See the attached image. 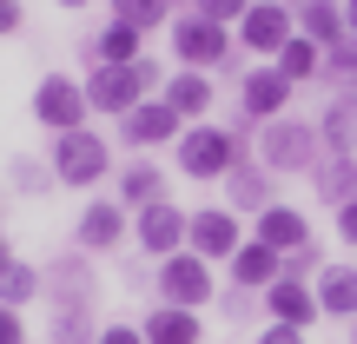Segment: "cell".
<instances>
[{
	"label": "cell",
	"instance_id": "6da1fadb",
	"mask_svg": "<svg viewBox=\"0 0 357 344\" xmlns=\"http://www.w3.org/2000/svg\"><path fill=\"white\" fill-rule=\"evenodd\" d=\"M153 87H159V66H153V60H132V66H93V80H86V106H93V113H119V119H126Z\"/></svg>",
	"mask_w": 357,
	"mask_h": 344
},
{
	"label": "cell",
	"instance_id": "7a4b0ae2",
	"mask_svg": "<svg viewBox=\"0 0 357 344\" xmlns=\"http://www.w3.org/2000/svg\"><path fill=\"white\" fill-rule=\"evenodd\" d=\"M258 166L265 172H311L318 166V126H305V119H265Z\"/></svg>",
	"mask_w": 357,
	"mask_h": 344
},
{
	"label": "cell",
	"instance_id": "3957f363",
	"mask_svg": "<svg viewBox=\"0 0 357 344\" xmlns=\"http://www.w3.org/2000/svg\"><path fill=\"white\" fill-rule=\"evenodd\" d=\"M238 166V133L225 126H185L178 133V172L185 179H225Z\"/></svg>",
	"mask_w": 357,
	"mask_h": 344
},
{
	"label": "cell",
	"instance_id": "277c9868",
	"mask_svg": "<svg viewBox=\"0 0 357 344\" xmlns=\"http://www.w3.org/2000/svg\"><path fill=\"white\" fill-rule=\"evenodd\" d=\"M172 53L192 66V73H205V66H225L231 40H225V27L205 20V13H178L172 20Z\"/></svg>",
	"mask_w": 357,
	"mask_h": 344
},
{
	"label": "cell",
	"instance_id": "5b68a950",
	"mask_svg": "<svg viewBox=\"0 0 357 344\" xmlns=\"http://www.w3.org/2000/svg\"><path fill=\"white\" fill-rule=\"evenodd\" d=\"M159 298L166 305H212V265H205L199 252H172L159 258Z\"/></svg>",
	"mask_w": 357,
	"mask_h": 344
},
{
	"label": "cell",
	"instance_id": "8992f818",
	"mask_svg": "<svg viewBox=\"0 0 357 344\" xmlns=\"http://www.w3.org/2000/svg\"><path fill=\"white\" fill-rule=\"evenodd\" d=\"M106 159L113 153H106L100 133H86V126L60 133V146H53V179H60V186H93V179L106 172Z\"/></svg>",
	"mask_w": 357,
	"mask_h": 344
},
{
	"label": "cell",
	"instance_id": "52a82bcc",
	"mask_svg": "<svg viewBox=\"0 0 357 344\" xmlns=\"http://www.w3.org/2000/svg\"><path fill=\"white\" fill-rule=\"evenodd\" d=\"M33 113H40V126H53V133H79L93 106H86V87H73L66 73H47L40 93H33Z\"/></svg>",
	"mask_w": 357,
	"mask_h": 344
},
{
	"label": "cell",
	"instance_id": "ba28073f",
	"mask_svg": "<svg viewBox=\"0 0 357 344\" xmlns=\"http://www.w3.org/2000/svg\"><path fill=\"white\" fill-rule=\"evenodd\" d=\"M291 33H298V27H291V7H284V0H252L245 20H238V40H245L252 53H265V60H278V47H284Z\"/></svg>",
	"mask_w": 357,
	"mask_h": 344
},
{
	"label": "cell",
	"instance_id": "9c48e42d",
	"mask_svg": "<svg viewBox=\"0 0 357 344\" xmlns=\"http://www.w3.org/2000/svg\"><path fill=\"white\" fill-rule=\"evenodd\" d=\"M185 245L205 258V265H212V258H238L245 232H238V218H231V212L205 205V212H192V218H185Z\"/></svg>",
	"mask_w": 357,
	"mask_h": 344
},
{
	"label": "cell",
	"instance_id": "30bf717a",
	"mask_svg": "<svg viewBox=\"0 0 357 344\" xmlns=\"http://www.w3.org/2000/svg\"><path fill=\"white\" fill-rule=\"evenodd\" d=\"M119 133H126V146H166V140L185 133V119H178L166 100H139L126 119H119Z\"/></svg>",
	"mask_w": 357,
	"mask_h": 344
},
{
	"label": "cell",
	"instance_id": "8fae6325",
	"mask_svg": "<svg viewBox=\"0 0 357 344\" xmlns=\"http://www.w3.org/2000/svg\"><path fill=\"white\" fill-rule=\"evenodd\" d=\"M265 305H271V324H291V331H305L311 318H324L318 292H311L305 278H278V285H265Z\"/></svg>",
	"mask_w": 357,
	"mask_h": 344
},
{
	"label": "cell",
	"instance_id": "7c38bea8",
	"mask_svg": "<svg viewBox=\"0 0 357 344\" xmlns=\"http://www.w3.org/2000/svg\"><path fill=\"white\" fill-rule=\"evenodd\" d=\"M238 100H245V119H278L284 100H291V80H284L278 60H271V66H258V73H245Z\"/></svg>",
	"mask_w": 357,
	"mask_h": 344
},
{
	"label": "cell",
	"instance_id": "4fadbf2b",
	"mask_svg": "<svg viewBox=\"0 0 357 344\" xmlns=\"http://www.w3.org/2000/svg\"><path fill=\"white\" fill-rule=\"evenodd\" d=\"M278 278H284V252H271L265 239H245L238 258H231V285H238V292H265V285H278Z\"/></svg>",
	"mask_w": 357,
	"mask_h": 344
},
{
	"label": "cell",
	"instance_id": "5bb4252c",
	"mask_svg": "<svg viewBox=\"0 0 357 344\" xmlns=\"http://www.w3.org/2000/svg\"><path fill=\"white\" fill-rule=\"evenodd\" d=\"M139 245H146V252H159V258H172L178 245H185V212H178L172 199L146 205V212H139Z\"/></svg>",
	"mask_w": 357,
	"mask_h": 344
},
{
	"label": "cell",
	"instance_id": "9a60e30c",
	"mask_svg": "<svg viewBox=\"0 0 357 344\" xmlns=\"http://www.w3.org/2000/svg\"><path fill=\"white\" fill-rule=\"evenodd\" d=\"M258 239H265L271 252H305L311 245V218L298 212V205H265V212H258Z\"/></svg>",
	"mask_w": 357,
	"mask_h": 344
},
{
	"label": "cell",
	"instance_id": "2e32d148",
	"mask_svg": "<svg viewBox=\"0 0 357 344\" xmlns=\"http://www.w3.org/2000/svg\"><path fill=\"white\" fill-rule=\"evenodd\" d=\"M119 239H126V212H119V199H93L86 212H79V245H86V252H113Z\"/></svg>",
	"mask_w": 357,
	"mask_h": 344
},
{
	"label": "cell",
	"instance_id": "e0dca14e",
	"mask_svg": "<svg viewBox=\"0 0 357 344\" xmlns=\"http://www.w3.org/2000/svg\"><path fill=\"white\" fill-rule=\"evenodd\" d=\"M146 344H199L205 331H199V311H185V305H153L146 311Z\"/></svg>",
	"mask_w": 357,
	"mask_h": 344
},
{
	"label": "cell",
	"instance_id": "ac0fdd59",
	"mask_svg": "<svg viewBox=\"0 0 357 344\" xmlns=\"http://www.w3.org/2000/svg\"><path fill=\"white\" fill-rule=\"evenodd\" d=\"M86 53H93V66H132V60H139V27L106 20L100 33L86 40Z\"/></svg>",
	"mask_w": 357,
	"mask_h": 344
},
{
	"label": "cell",
	"instance_id": "d6986e66",
	"mask_svg": "<svg viewBox=\"0 0 357 344\" xmlns=\"http://www.w3.org/2000/svg\"><path fill=\"white\" fill-rule=\"evenodd\" d=\"M311 292H318V305L331 318H357V265H324V278Z\"/></svg>",
	"mask_w": 357,
	"mask_h": 344
},
{
	"label": "cell",
	"instance_id": "ffe728a7",
	"mask_svg": "<svg viewBox=\"0 0 357 344\" xmlns=\"http://www.w3.org/2000/svg\"><path fill=\"white\" fill-rule=\"evenodd\" d=\"M318 140L331 146V153H351V159H357V93H337V100L324 106Z\"/></svg>",
	"mask_w": 357,
	"mask_h": 344
},
{
	"label": "cell",
	"instance_id": "44dd1931",
	"mask_svg": "<svg viewBox=\"0 0 357 344\" xmlns=\"http://www.w3.org/2000/svg\"><path fill=\"white\" fill-rule=\"evenodd\" d=\"M311 179H318V199H331V205H351V199H357V159H351V153L318 159Z\"/></svg>",
	"mask_w": 357,
	"mask_h": 344
},
{
	"label": "cell",
	"instance_id": "7402d4cb",
	"mask_svg": "<svg viewBox=\"0 0 357 344\" xmlns=\"http://www.w3.org/2000/svg\"><path fill=\"white\" fill-rule=\"evenodd\" d=\"M225 186H231V205H238V212H265V205L278 199V192H271V172L265 166H245V159L225 172Z\"/></svg>",
	"mask_w": 357,
	"mask_h": 344
},
{
	"label": "cell",
	"instance_id": "603a6c76",
	"mask_svg": "<svg viewBox=\"0 0 357 344\" xmlns=\"http://www.w3.org/2000/svg\"><path fill=\"white\" fill-rule=\"evenodd\" d=\"M47 285L60 292V311H86V305H93V271H86V258H66V265H53Z\"/></svg>",
	"mask_w": 357,
	"mask_h": 344
},
{
	"label": "cell",
	"instance_id": "cb8c5ba5",
	"mask_svg": "<svg viewBox=\"0 0 357 344\" xmlns=\"http://www.w3.org/2000/svg\"><path fill=\"white\" fill-rule=\"evenodd\" d=\"M305 40H318V47H337V40H351V27H344V7L337 0H305Z\"/></svg>",
	"mask_w": 357,
	"mask_h": 344
},
{
	"label": "cell",
	"instance_id": "d4e9b609",
	"mask_svg": "<svg viewBox=\"0 0 357 344\" xmlns=\"http://www.w3.org/2000/svg\"><path fill=\"white\" fill-rule=\"evenodd\" d=\"M166 106H172L178 119H199L205 106H212V80H205V73H192V66H185L178 80H166Z\"/></svg>",
	"mask_w": 357,
	"mask_h": 344
},
{
	"label": "cell",
	"instance_id": "484cf974",
	"mask_svg": "<svg viewBox=\"0 0 357 344\" xmlns=\"http://www.w3.org/2000/svg\"><path fill=\"white\" fill-rule=\"evenodd\" d=\"M119 199L139 205V212H146V205H159V199H166V172L146 166V159H139V166H126V172H119Z\"/></svg>",
	"mask_w": 357,
	"mask_h": 344
},
{
	"label": "cell",
	"instance_id": "4316f807",
	"mask_svg": "<svg viewBox=\"0 0 357 344\" xmlns=\"http://www.w3.org/2000/svg\"><path fill=\"white\" fill-rule=\"evenodd\" d=\"M318 66H324V47H318V40L291 33V40H284V47H278V73L291 80V87H298V80H311V73H318Z\"/></svg>",
	"mask_w": 357,
	"mask_h": 344
},
{
	"label": "cell",
	"instance_id": "83f0119b",
	"mask_svg": "<svg viewBox=\"0 0 357 344\" xmlns=\"http://www.w3.org/2000/svg\"><path fill=\"white\" fill-rule=\"evenodd\" d=\"M324 80H331L337 93H357V40H337V47H324Z\"/></svg>",
	"mask_w": 357,
	"mask_h": 344
},
{
	"label": "cell",
	"instance_id": "f1b7e54d",
	"mask_svg": "<svg viewBox=\"0 0 357 344\" xmlns=\"http://www.w3.org/2000/svg\"><path fill=\"white\" fill-rule=\"evenodd\" d=\"M33 292H40V271L13 258V265L0 271V305H26V298H33Z\"/></svg>",
	"mask_w": 357,
	"mask_h": 344
},
{
	"label": "cell",
	"instance_id": "f546056e",
	"mask_svg": "<svg viewBox=\"0 0 357 344\" xmlns=\"http://www.w3.org/2000/svg\"><path fill=\"white\" fill-rule=\"evenodd\" d=\"M166 7H172V0H113V20H126V27H139V33H146V27L166 20Z\"/></svg>",
	"mask_w": 357,
	"mask_h": 344
},
{
	"label": "cell",
	"instance_id": "4dcf8cb0",
	"mask_svg": "<svg viewBox=\"0 0 357 344\" xmlns=\"http://www.w3.org/2000/svg\"><path fill=\"white\" fill-rule=\"evenodd\" d=\"M53 344H93V318L86 311H53Z\"/></svg>",
	"mask_w": 357,
	"mask_h": 344
},
{
	"label": "cell",
	"instance_id": "1f68e13d",
	"mask_svg": "<svg viewBox=\"0 0 357 344\" xmlns=\"http://www.w3.org/2000/svg\"><path fill=\"white\" fill-rule=\"evenodd\" d=\"M245 7H252V0H199V13H205V20H218V27H238Z\"/></svg>",
	"mask_w": 357,
	"mask_h": 344
},
{
	"label": "cell",
	"instance_id": "d6a6232c",
	"mask_svg": "<svg viewBox=\"0 0 357 344\" xmlns=\"http://www.w3.org/2000/svg\"><path fill=\"white\" fill-rule=\"evenodd\" d=\"M0 344H26V331H20V311H13V305H0Z\"/></svg>",
	"mask_w": 357,
	"mask_h": 344
},
{
	"label": "cell",
	"instance_id": "836d02e7",
	"mask_svg": "<svg viewBox=\"0 0 357 344\" xmlns=\"http://www.w3.org/2000/svg\"><path fill=\"white\" fill-rule=\"evenodd\" d=\"M93 344H146V331H132V324H106Z\"/></svg>",
	"mask_w": 357,
	"mask_h": 344
},
{
	"label": "cell",
	"instance_id": "e575fe53",
	"mask_svg": "<svg viewBox=\"0 0 357 344\" xmlns=\"http://www.w3.org/2000/svg\"><path fill=\"white\" fill-rule=\"evenodd\" d=\"M13 179H20V186H26V192H40V186H47V172H40V166H33V159H20V166H13Z\"/></svg>",
	"mask_w": 357,
	"mask_h": 344
},
{
	"label": "cell",
	"instance_id": "d590c367",
	"mask_svg": "<svg viewBox=\"0 0 357 344\" xmlns=\"http://www.w3.org/2000/svg\"><path fill=\"white\" fill-rule=\"evenodd\" d=\"M258 344H305V331H291V324H265V338Z\"/></svg>",
	"mask_w": 357,
	"mask_h": 344
},
{
	"label": "cell",
	"instance_id": "8d00e7d4",
	"mask_svg": "<svg viewBox=\"0 0 357 344\" xmlns=\"http://www.w3.org/2000/svg\"><path fill=\"white\" fill-rule=\"evenodd\" d=\"M337 232H344V239L357 245V199H351V205H337Z\"/></svg>",
	"mask_w": 357,
	"mask_h": 344
},
{
	"label": "cell",
	"instance_id": "74e56055",
	"mask_svg": "<svg viewBox=\"0 0 357 344\" xmlns=\"http://www.w3.org/2000/svg\"><path fill=\"white\" fill-rule=\"evenodd\" d=\"M20 27V0H0V33H13Z\"/></svg>",
	"mask_w": 357,
	"mask_h": 344
},
{
	"label": "cell",
	"instance_id": "f35d334b",
	"mask_svg": "<svg viewBox=\"0 0 357 344\" xmlns=\"http://www.w3.org/2000/svg\"><path fill=\"white\" fill-rule=\"evenodd\" d=\"M344 27H351V40H357V0H344Z\"/></svg>",
	"mask_w": 357,
	"mask_h": 344
},
{
	"label": "cell",
	"instance_id": "ab89813d",
	"mask_svg": "<svg viewBox=\"0 0 357 344\" xmlns=\"http://www.w3.org/2000/svg\"><path fill=\"white\" fill-rule=\"evenodd\" d=\"M7 265H13V245H7V239H0V271H7Z\"/></svg>",
	"mask_w": 357,
	"mask_h": 344
},
{
	"label": "cell",
	"instance_id": "60d3db41",
	"mask_svg": "<svg viewBox=\"0 0 357 344\" xmlns=\"http://www.w3.org/2000/svg\"><path fill=\"white\" fill-rule=\"evenodd\" d=\"M60 7H86V0H60Z\"/></svg>",
	"mask_w": 357,
	"mask_h": 344
},
{
	"label": "cell",
	"instance_id": "b9f144b4",
	"mask_svg": "<svg viewBox=\"0 0 357 344\" xmlns=\"http://www.w3.org/2000/svg\"><path fill=\"white\" fill-rule=\"evenodd\" d=\"M351 324H357V318H351Z\"/></svg>",
	"mask_w": 357,
	"mask_h": 344
}]
</instances>
